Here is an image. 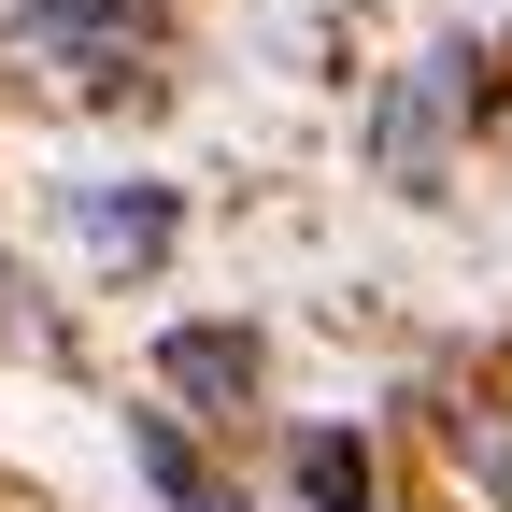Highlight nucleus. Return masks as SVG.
<instances>
[{
	"instance_id": "obj_1",
	"label": "nucleus",
	"mask_w": 512,
	"mask_h": 512,
	"mask_svg": "<svg viewBox=\"0 0 512 512\" xmlns=\"http://www.w3.org/2000/svg\"><path fill=\"white\" fill-rule=\"evenodd\" d=\"M470 100H484V57H470V43H441V57H413V86H399V100L370 114V157L399 171V185H427V171H441V128H456Z\"/></svg>"
},
{
	"instance_id": "obj_2",
	"label": "nucleus",
	"mask_w": 512,
	"mask_h": 512,
	"mask_svg": "<svg viewBox=\"0 0 512 512\" xmlns=\"http://www.w3.org/2000/svg\"><path fill=\"white\" fill-rule=\"evenodd\" d=\"M72 242L100 256V271H157V256L185 242V200L171 185H72Z\"/></svg>"
},
{
	"instance_id": "obj_3",
	"label": "nucleus",
	"mask_w": 512,
	"mask_h": 512,
	"mask_svg": "<svg viewBox=\"0 0 512 512\" xmlns=\"http://www.w3.org/2000/svg\"><path fill=\"white\" fill-rule=\"evenodd\" d=\"M15 29L43 57H72L86 86H128V57H143V0H15Z\"/></svg>"
},
{
	"instance_id": "obj_4",
	"label": "nucleus",
	"mask_w": 512,
	"mask_h": 512,
	"mask_svg": "<svg viewBox=\"0 0 512 512\" xmlns=\"http://www.w3.org/2000/svg\"><path fill=\"white\" fill-rule=\"evenodd\" d=\"M128 470H143L171 512H242V484H228V470H214V456H200V441H185L171 413H128Z\"/></svg>"
},
{
	"instance_id": "obj_5",
	"label": "nucleus",
	"mask_w": 512,
	"mask_h": 512,
	"mask_svg": "<svg viewBox=\"0 0 512 512\" xmlns=\"http://www.w3.org/2000/svg\"><path fill=\"white\" fill-rule=\"evenodd\" d=\"M157 370L185 384V399H214V413H242V399H256V342H242V328H171V342H157Z\"/></svg>"
},
{
	"instance_id": "obj_6",
	"label": "nucleus",
	"mask_w": 512,
	"mask_h": 512,
	"mask_svg": "<svg viewBox=\"0 0 512 512\" xmlns=\"http://www.w3.org/2000/svg\"><path fill=\"white\" fill-rule=\"evenodd\" d=\"M299 498H313V512H370V456H356L342 427H313V441H299Z\"/></svg>"
},
{
	"instance_id": "obj_7",
	"label": "nucleus",
	"mask_w": 512,
	"mask_h": 512,
	"mask_svg": "<svg viewBox=\"0 0 512 512\" xmlns=\"http://www.w3.org/2000/svg\"><path fill=\"white\" fill-rule=\"evenodd\" d=\"M0 313H15V271H0Z\"/></svg>"
}]
</instances>
